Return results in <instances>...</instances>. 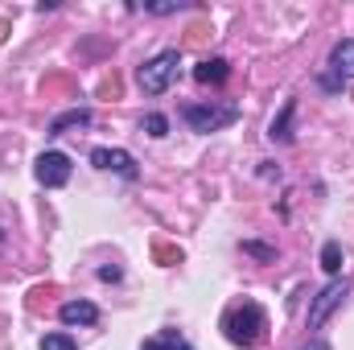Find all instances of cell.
I'll return each instance as SVG.
<instances>
[{
	"label": "cell",
	"instance_id": "obj_5",
	"mask_svg": "<svg viewBox=\"0 0 354 350\" xmlns=\"http://www.w3.org/2000/svg\"><path fill=\"white\" fill-rule=\"evenodd\" d=\"M346 293H351V280H346V276H334V280L313 297V305H309V330H322V326L330 322V313L346 301Z\"/></svg>",
	"mask_w": 354,
	"mask_h": 350
},
{
	"label": "cell",
	"instance_id": "obj_3",
	"mask_svg": "<svg viewBox=\"0 0 354 350\" xmlns=\"http://www.w3.org/2000/svg\"><path fill=\"white\" fill-rule=\"evenodd\" d=\"M181 120H185L194 132L210 136V132L231 128V124L239 120V107H231V103H185V107H181Z\"/></svg>",
	"mask_w": 354,
	"mask_h": 350
},
{
	"label": "cell",
	"instance_id": "obj_8",
	"mask_svg": "<svg viewBox=\"0 0 354 350\" xmlns=\"http://www.w3.org/2000/svg\"><path fill=\"white\" fill-rule=\"evenodd\" d=\"M194 79H198L202 87H218V83L231 79V62H227V58H202V62L194 66Z\"/></svg>",
	"mask_w": 354,
	"mask_h": 350
},
{
	"label": "cell",
	"instance_id": "obj_4",
	"mask_svg": "<svg viewBox=\"0 0 354 350\" xmlns=\"http://www.w3.org/2000/svg\"><path fill=\"white\" fill-rule=\"evenodd\" d=\"M330 71L322 75V87L326 91H342L346 83H354V37H342L334 50H330Z\"/></svg>",
	"mask_w": 354,
	"mask_h": 350
},
{
	"label": "cell",
	"instance_id": "obj_15",
	"mask_svg": "<svg viewBox=\"0 0 354 350\" xmlns=\"http://www.w3.org/2000/svg\"><path fill=\"white\" fill-rule=\"evenodd\" d=\"M243 252H248V256H256V260H264V264L276 260V248H268V243H256V239H243Z\"/></svg>",
	"mask_w": 354,
	"mask_h": 350
},
{
	"label": "cell",
	"instance_id": "obj_14",
	"mask_svg": "<svg viewBox=\"0 0 354 350\" xmlns=\"http://www.w3.org/2000/svg\"><path fill=\"white\" fill-rule=\"evenodd\" d=\"M140 128H145L149 136H165V132H169V120H165V116H157V111H149Z\"/></svg>",
	"mask_w": 354,
	"mask_h": 350
},
{
	"label": "cell",
	"instance_id": "obj_7",
	"mask_svg": "<svg viewBox=\"0 0 354 350\" xmlns=\"http://www.w3.org/2000/svg\"><path fill=\"white\" fill-rule=\"evenodd\" d=\"M33 177L46 185V190H58L71 181V157L66 153H41L37 165H33Z\"/></svg>",
	"mask_w": 354,
	"mask_h": 350
},
{
	"label": "cell",
	"instance_id": "obj_9",
	"mask_svg": "<svg viewBox=\"0 0 354 350\" xmlns=\"http://www.w3.org/2000/svg\"><path fill=\"white\" fill-rule=\"evenodd\" d=\"M292 116H297V99H288L284 107H280V116L272 120V128H268V140L272 145H288L297 132H292Z\"/></svg>",
	"mask_w": 354,
	"mask_h": 350
},
{
	"label": "cell",
	"instance_id": "obj_20",
	"mask_svg": "<svg viewBox=\"0 0 354 350\" xmlns=\"http://www.w3.org/2000/svg\"><path fill=\"white\" fill-rule=\"evenodd\" d=\"M0 248H4V235H0Z\"/></svg>",
	"mask_w": 354,
	"mask_h": 350
},
{
	"label": "cell",
	"instance_id": "obj_2",
	"mask_svg": "<svg viewBox=\"0 0 354 350\" xmlns=\"http://www.w3.org/2000/svg\"><path fill=\"white\" fill-rule=\"evenodd\" d=\"M177 71H181V54L177 50H161L157 58H149L140 71H136V83L145 95H165L177 83Z\"/></svg>",
	"mask_w": 354,
	"mask_h": 350
},
{
	"label": "cell",
	"instance_id": "obj_13",
	"mask_svg": "<svg viewBox=\"0 0 354 350\" xmlns=\"http://www.w3.org/2000/svg\"><path fill=\"white\" fill-rule=\"evenodd\" d=\"M322 268H326L330 276H338V272H342V243H334V239H330V243L322 248Z\"/></svg>",
	"mask_w": 354,
	"mask_h": 350
},
{
	"label": "cell",
	"instance_id": "obj_1",
	"mask_svg": "<svg viewBox=\"0 0 354 350\" xmlns=\"http://www.w3.org/2000/svg\"><path fill=\"white\" fill-rule=\"evenodd\" d=\"M223 330H227V342H235L243 350H256V347H264V338H268V313L256 301L231 305L227 317H223Z\"/></svg>",
	"mask_w": 354,
	"mask_h": 350
},
{
	"label": "cell",
	"instance_id": "obj_11",
	"mask_svg": "<svg viewBox=\"0 0 354 350\" xmlns=\"http://www.w3.org/2000/svg\"><path fill=\"white\" fill-rule=\"evenodd\" d=\"M87 124H91L87 107H71V111H62V116L50 120V136H66V132H75V128H87Z\"/></svg>",
	"mask_w": 354,
	"mask_h": 350
},
{
	"label": "cell",
	"instance_id": "obj_10",
	"mask_svg": "<svg viewBox=\"0 0 354 350\" xmlns=\"http://www.w3.org/2000/svg\"><path fill=\"white\" fill-rule=\"evenodd\" d=\"M58 317H62V326H95L99 322V309L91 301H66L58 309Z\"/></svg>",
	"mask_w": 354,
	"mask_h": 350
},
{
	"label": "cell",
	"instance_id": "obj_6",
	"mask_svg": "<svg viewBox=\"0 0 354 350\" xmlns=\"http://www.w3.org/2000/svg\"><path fill=\"white\" fill-rule=\"evenodd\" d=\"M91 165L103 169V174H120L124 181H136V177H140L136 157L124 153V149H95V153H91Z\"/></svg>",
	"mask_w": 354,
	"mask_h": 350
},
{
	"label": "cell",
	"instance_id": "obj_18",
	"mask_svg": "<svg viewBox=\"0 0 354 350\" xmlns=\"http://www.w3.org/2000/svg\"><path fill=\"white\" fill-rule=\"evenodd\" d=\"M99 280H120V268H99Z\"/></svg>",
	"mask_w": 354,
	"mask_h": 350
},
{
	"label": "cell",
	"instance_id": "obj_19",
	"mask_svg": "<svg viewBox=\"0 0 354 350\" xmlns=\"http://www.w3.org/2000/svg\"><path fill=\"white\" fill-rule=\"evenodd\" d=\"M301 350H334V347H330V342H326V338H313V342H309V347H301Z\"/></svg>",
	"mask_w": 354,
	"mask_h": 350
},
{
	"label": "cell",
	"instance_id": "obj_16",
	"mask_svg": "<svg viewBox=\"0 0 354 350\" xmlns=\"http://www.w3.org/2000/svg\"><path fill=\"white\" fill-rule=\"evenodd\" d=\"M41 350H79V347H75L71 334H46L41 338Z\"/></svg>",
	"mask_w": 354,
	"mask_h": 350
},
{
	"label": "cell",
	"instance_id": "obj_17",
	"mask_svg": "<svg viewBox=\"0 0 354 350\" xmlns=\"http://www.w3.org/2000/svg\"><path fill=\"white\" fill-rule=\"evenodd\" d=\"M177 8H181V4H174V0H161V4H149V0H145V12H157V17H169Z\"/></svg>",
	"mask_w": 354,
	"mask_h": 350
},
{
	"label": "cell",
	"instance_id": "obj_12",
	"mask_svg": "<svg viewBox=\"0 0 354 350\" xmlns=\"http://www.w3.org/2000/svg\"><path fill=\"white\" fill-rule=\"evenodd\" d=\"M140 350H194V347H189L177 330H157L153 338H145V347Z\"/></svg>",
	"mask_w": 354,
	"mask_h": 350
}]
</instances>
